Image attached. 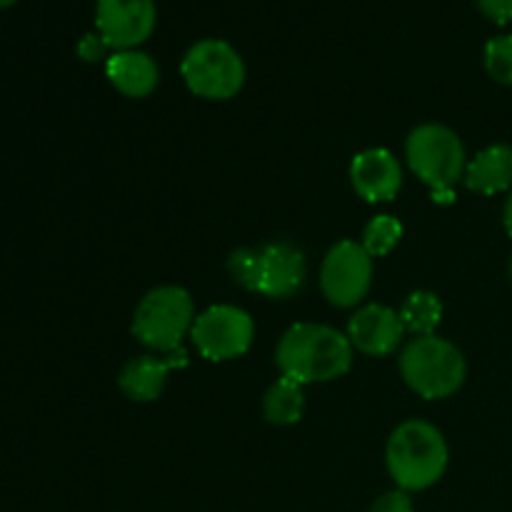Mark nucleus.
Returning a JSON list of instances; mask_svg holds the SVG:
<instances>
[{"label": "nucleus", "mask_w": 512, "mask_h": 512, "mask_svg": "<svg viewBox=\"0 0 512 512\" xmlns=\"http://www.w3.org/2000/svg\"><path fill=\"white\" fill-rule=\"evenodd\" d=\"M13 3H18V0H0V10L10 8V5H13Z\"/></svg>", "instance_id": "obj_26"}, {"label": "nucleus", "mask_w": 512, "mask_h": 512, "mask_svg": "<svg viewBox=\"0 0 512 512\" xmlns=\"http://www.w3.org/2000/svg\"><path fill=\"white\" fill-rule=\"evenodd\" d=\"M480 13L498 25L512 23V0H475Z\"/></svg>", "instance_id": "obj_22"}, {"label": "nucleus", "mask_w": 512, "mask_h": 512, "mask_svg": "<svg viewBox=\"0 0 512 512\" xmlns=\"http://www.w3.org/2000/svg\"><path fill=\"white\" fill-rule=\"evenodd\" d=\"M408 165L433 190H453L465 173V148L445 125H420L405 143Z\"/></svg>", "instance_id": "obj_6"}, {"label": "nucleus", "mask_w": 512, "mask_h": 512, "mask_svg": "<svg viewBox=\"0 0 512 512\" xmlns=\"http://www.w3.org/2000/svg\"><path fill=\"white\" fill-rule=\"evenodd\" d=\"M510 283H512V260H510Z\"/></svg>", "instance_id": "obj_27"}, {"label": "nucleus", "mask_w": 512, "mask_h": 512, "mask_svg": "<svg viewBox=\"0 0 512 512\" xmlns=\"http://www.w3.org/2000/svg\"><path fill=\"white\" fill-rule=\"evenodd\" d=\"M308 275L305 255L290 243H270L260 248L258 293L283 300L298 293Z\"/></svg>", "instance_id": "obj_12"}, {"label": "nucleus", "mask_w": 512, "mask_h": 512, "mask_svg": "<svg viewBox=\"0 0 512 512\" xmlns=\"http://www.w3.org/2000/svg\"><path fill=\"white\" fill-rule=\"evenodd\" d=\"M403 333L400 315L385 305H365L350 318L348 325V340L353 343V348L365 355H373V358L395 353Z\"/></svg>", "instance_id": "obj_11"}, {"label": "nucleus", "mask_w": 512, "mask_h": 512, "mask_svg": "<svg viewBox=\"0 0 512 512\" xmlns=\"http://www.w3.org/2000/svg\"><path fill=\"white\" fill-rule=\"evenodd\" d=\"M105 75L118 93L145 98L158 88V65L143 50H115L105 63Z\"/></svg>", "instance_id": "obj_14"}, {"label": "nucleus", "mask_w": 512, "mask_h": 512, "mask_svg": "<svg viewBox=\"0 0 512 512\" xmlns=\"http://www.w3.org/2000/svg\"><path fill=\"white\" fill-rule=\"evenodd\" d=\"M370 512H415V508L413 500H410V495L405 490H390L383 498L375 500Z\"/></svg>", "instance_id": "obj_21"}, {"label": "nucleus", "mask_w": 512, "mask_h": 512, "mask_svg": "<svg viewBox=\"0 0 512 512\" xmlns=\"http://www.w3.org/2000/svg\"><path fill=\"white\" fill-rule=\"evenodd\" d=\"M485 68L490 78L512 85V35H498L485 45Z\"/></svg>", "instance_id": "obj_19"}, {"label": "nucleus", "mask_w": 512, "mask_h": 512, "mask_svg": "<svg viewBox=\"0 0 512 512\" xmlns=\"http://www.w3.org/2000/svg\"><path fill=\"white\" fill-rule=\"evenodd\" d=\"M188 365V353L185 348L173 350L165 358H155V355H140L133 358L120 373L118 385L130 400L135 403H153L160 398L165 388V380L173 368H185Z\"/></svg>", "instance_id": "obj_13"}, {"label": "nucleus", "mask_w": 512, "mask_h": 512, "mask_svg": "<svg viewBox=\"0 0 512 512\" xmlns=\"http://www.w3.org/2000/svg\"><path fill=\"white\" fill-rule=\"evenodd\" d=\"M283 378L305 383H328L343 378L353 365V343L335 328L298 323L285 330L275 350Z\"/></svg>", "instance_id": "obj_1"}, {"label": "nucleus", "mask_w": 512, "mask_h": 512, "mask_svg": "<svg viewBox=\"0 0 512 512\" xmlns=\"http://www.w3.org/2000/svg\"><path fill=\"white\" fill-rule=\"evenodd\" d=\"M400 373L410 390L425 400H440L458 393L468 375V365L453 343L438 335H423L403 350Z\"/></svg>", "instance_id": "obj_3"}, {"label": "nucleus", "mask_w": 512, "mask_h": 512, "mask_svg": "<svg viewBox=\"0 0 512 512\" xmlns=\"http://www.w3.org/2000/svg\"><path fill=\"white\" fill-rule=\"evenodd\" d=\"M398 315H400V323H403V330L413 333L415 338L435 335L440 320H443V303H440L438 295L418 290V293L405 298V303L400 305Z\"/></svg>", "instance_id": "obj_17"}, {"label": "nucleus", "mask_w": 512, "mask_h": 512, "mask_svg": "<svg viewBox=\"0 0 512 512\" xmlns=\"http://www.w3.org/2000/svg\"><path fill=\"white\" fill-rule=\"evenodd\" d=\"M255 325L245 310L233 305H213L195 318L190 338L200 355L213 363L240 358L253 345Z\"/></svg>", "instance_id": "obj_7"}, {"label": "nucleus", "mask_w": 512, "mask_h": 512, "mask_svg": "<svg viewBox=\"0 0 512 512\" xmlns=\"http://www.w3.org/2000/svg\"><path fill=\"white\" fill-rule=\"evenodd\" d=\"M108 50H110L108 43L100 38L98 30H95V33L83 35V40L78 43V55L83 60H88V63H95V60L105 58V53H108Z\"/></svg>", "instance_id": "obj_23"}, {"label": "nucleus", "mask_w": 512, "mask_h": 512, "mask_svg": "<svg viewBox=\"0 0 512 512\" xmlns=\"http://www.w3.org/2000/svg\"><path fill=\"white\" fill-rule=\"evenodd\" d=\"M503 220H505V228H508V233L512 235V193H510L508 203H505V210H503Z\"/></svg>", "instance_id": "obj_25"}, {"label": "nucleus", "mask_w": 512, "mask_h": 512, "mask_svg": "<svg viewBox=\"0 0 512 512\" xmlns=\"http://www.w3.org/2000/svg\"><path fill=\"white\" fill-rule=\"evenodd\" d=\"M305 390L298 380L278 378L268 388L263 400L265 420L273 425H293L303 418Z\"/></svg>", "instance_id": "obj_16"}, {"label": "nucleus", "mask_w": 512, "mask_h": 512, "mask_svg": "<svg viewBox=\"0 0 512 512\" xmlns=\"http://www.w3.org/2000/svg\"><path fill=\"white\" fill-rule=\"evenodd\" d=\"M158 20L155 0H98L95 30L110 50H133L150 38Z\"/></svg>", "instance_id": "obj_9"}, {"label": "nucleus", "mask_w": 512, "mask_h": 512, "mask_svg": "<svg viewBox=\"0 0 512 512\" xmlns=\"http://www.w3.org/2000/svg\"><path fill=\"white\" fill-rule=\"evenodd\" d=\"M403 238V225L393 215H378L363 230V248L370 258H383Z\"/></svg>", "instance_id": "obj_18"}, {"label": "nucleus", "mask_w": 512, "mask_h": 512, "mask_svg": "<svg viewBox=\"0 0 512 512\" xmlns=\"http://www.w3.org/2000/svg\"><path fill=\"white\" fill-rule=\"evenodd\" d=\"M453 190H433V200L435 203H443V205H448V203H453Z\"/></svg>", "instance_id": "obj_24"}, {"label": "nucleus", "mask_w": 512, "mask_h": 512, "mask_svg": "<svg viewBox=\"0 0 512 512\" xmlns=\"http://www.w3.org/2000/svg\"><path fill=\"white\" fill-rule=\"evenodd\" d=\"M385 460L400 490H425L445 475L448 445L435 425L425 420H408L390 435Z\"/></svg>", "instance_id": "obj_2"}, {"label": "nucleus", "mask_w": 512, "mask_h": 512, "mask_svg": "<svg viewBox=\"0 0 512 512\" xmlns=\"http://www.w3.org/2000/svg\"><path fill=\"white\" fill-rule=\"evenodd\" d=\"M350 180H353L355 193L368 203H388L403 185V170L390 150L370 148L353 158Z\"/></svg>", "instance_id": "obj_10"}, {"label": "nucleus", "mask_w": 512, "mask_h": 512, "mask_svg": "<svg viewBox=\"0 0 512 512\" xmlns=\"http://www.w3.org/2000/svg\"><path fill=\"white\" fill-rule=\"evenodd\" d=\"M465 185L480 195H498L512 185V148L490 145L465 165Z\"/></svg>", "instance_id": "obj_15"}, {"label": "nucleus", "mask_w": 512, "mask_h": 512, "mask_svg": "<svg viewBox=\"0 0 512 512\" xmlns=\"http://www.w3.org/2000/svg\"><path fill=\"white\" fill-rule=\"evenodd\" d=\"M190 93L205 100H228L240 93L245 83V63L238 50L225 40H198L190 45L180 65Z\"/></svg>", "instance_id": "obj_5"}, {"label": "nucleus", "mask_w": 512, "mask_h": 512, "mask_svg": "<svg viewBox=\"0 0 512 512\" xmlns=\"http://www.w3.org/2000/svg\"><path fill=\"white\" fill-rule=\"evenodd\" d=\"M228 270H230V275H233L235 283L258 293L260 250H250V248L235 250V253L228 258Z\"/></svg>", "instance_id": "obj_20"}, {"label": "nucleus", "mask_w": 512, "mask_h": 512, "mask_svg": "<svg viewBox=\"0 0 512 512\" xmlns=\"http://www.w3.org/2000/svg\"><path fill=\"white\" fill-rule=\"evenodd\" d=\"M195 305L185 288L163 285L140 300L133 318V335L145 348L173 353L183 348V338L193 330Z\"/></svg>", "instance_id": "obj_4"}, {"label": "nucleus", "mask_w": 512, "mask_h": 512, "mask_svg": "<svg viewBox=\"0 0 512 512\" xmlns=\"http://www.w3.org/2000/svg\"><path fill=\"white\" fill-rule=\"evenodd\" d=\"M373 283V258L353 240L333 245L320 268L323 295L338 308H353L368 295Z\"/></svg>", "instance_id": "obj_8"}]
</instances>
